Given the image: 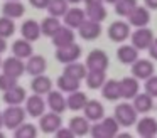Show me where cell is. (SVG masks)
Instances as JSON below:
<instances>
[{
	"label": "cell",
	"mask_w": 157,
	"mask_h": 138,
	"mask_svg": "<svg viewBox=\"0 0 157 138\" xmlns=\"http://www.w3.org/2000/svg\"><path fill=\"white\" fill-rule=\"evenodd\" d=\"M101 22H95V20L86 19L81 25L78 27V34L83 40H95L101 35Z\"/></svg>",
	"instance_id": "cell-13"
},
{
	"label": "cell",
	"mask_w": 157,
	"mask_h": 138,
	"mask_svg": "<svg viewBox=\"0 0 157 138\" xmlns=\"http://www.w3.org/2000/svg\"><path fill=\"white\" fill-rule=\"evenodd\" d=\"M61 20L59 17H54V15H48L44 20L41 22V30H42V35L46 37H52L59 29H61Z\"/></svg>",
	"instance_id": "cell-32"
},
{
	"label": "cell",
	"mask_w": 157,
	"mask_h": 138,
	"mask_svg": "<svg viewBox=\"0 0 157 138\" xmlns=\"http://www.w3.org/2000/svg\"><path fill=\"white\" fill-rule=\"evenodd\" d=\"M24 108H25V111H27L29 116H32V118H41L42 114L46 113L48 103H46V99H44V96H42V94L32 93V96H27Z\"/></svg>",
	"instance_id": "cell-8"
},
{
	"label": "cell",
	"mask_w": 157,
	"mask_h": 138,
	"mask_svg": "<svg viewBox=\"0 0 157 138\" xmlns=\"http://www.w3.org/2000/svg\"><path fill=\"white\" fill-rule=\"evenodd\" d=\"M56 86H58L59 91H63V93H73V91H78L79 86H81V81L79 79H75V77L68 76V74L63 73L61 76L58 77V81H56Z\"/></svg>",
	"instance_id": "cell-30"
},
{
	"label": "cell",
	"mask_w": 157,
	"mask_h": 138,
	"mask_svg": "<svg viewBox=\"0 0 157 138\" xmlns=\"http://www.w3.org/2000/svg\"><path fill=\"white\" fill-rule=\"evenodd\" d=\"M14 136L15 138H36L37 136V128H36V125L24 121L21 126L14 130Z\"/></svg>",
	"instance_id": "cell-37"
},
{
	"label": "cell",
	"mask_w": 157,
	"mask_h": 138,
	"mask_svg": "<svg viewBox=\"0 0 157 138\" xmlns=\"http://www.w3.org/2000/svg\"><path fill=\"white\" fill-rule=\"evenodd\" d=\"M81 46L76 42L68 44V46H63V47H56V61L61 64H69V62H75L81 57Z\"/></svg>",
	"instance_id": "cell-6"
},
{
	"label": "cell",
	"mask_w": 157,
	"mask_h": 138,
	"mask_svg": "<svg viewBox=\"0 0 157 138\" xmlns=\"http://www.w3.org/2000/svg\"><path fill=\"white\" fill-rule=\"evenodd\" d=\"M101 121V126H103V131H105V136L106 138H113L118 135L120 131V123L117 121L115 116H105Z\"/></svg>",
	"instance_id": "cell-35"
},
{
	"label": "cell",
	"mask_w": 157,
	"mask_h": 138,
	"mask_svg": "<svg viewBox=\"0 0 157 138\" xmlns=\"http://www.w3.org/2000/svg\"><path fill=\"white\" fill-rule=\"evenodd\" d=\"M4 126V116H2V113H0V128Z\"/></svg>",
	"instance_id": "cell-50"
},
{
	"label": "cell",
	"mask_w": 157,
	"mask_h": 138,
	"mask_svg": "<svg viewBox=\"0 0 157 138\" xmlns=\"http://www.w3.org/2000/svg\"><path fill=\"white\" fill-rule=\"evenodd\" d=\"M106 81V71H88L85 77V83L90 89H101Z\"/></svg>",
	"instance_id": "cell-31"
},
{
	"label": "cell",
	"mask_w": 157,
	"mask_h": 138,
	"mask_svg": "<svg viewBox=\"0 0 157 138\" xmlns=\"http://www.w3.org/2000/svg\"><path fill=\"white\" fill-rule=\"evenodd\" d=\"M15 34V22L10 17H0V37H12Z\"/></svg>",
	"instance_id": "cell-38"
},
{
	"label": "cell",
	"mask_w": 157,
	"mask_h": 138,
	"mask_svg": "<svg viewBox=\"0 0 157 138\" xmlns=\"http://www.w3.org/2000/svg\"><path fill=\"white\" fill-rule=\"evenodd\" d=\"M2 13L10 19H21L25 13V7L21 0H5L4 7H2Z\"/></svg>",
	"instance_id": "cell-26"
},
{
	"label": "cell",
	"mask_w": 157,
	"mask_h": 138,
	"mask_svg": "<svg viewBox=\"0 0 157 138\" xmlns=\"http://www.w3.org/2000/svg\"><path fill=\"white\" fill-rule=\"evenodd\" d=\"M127 20H128V24L132 27H147L150 22V12L149 9H147L145 5H137L135 9L132 10V12L127 15Z\"/></svg>",
	"instance_id": "cell-14"
},
{
	"label": "cell",
	"mask_w": 157,
	"mask_h": 138,
	"mask_svg": "<svg viewBox=\"0 0 157 138\" xmlns=\"http://www.w3.org/2000/svg\"><path fill=\"white\" fill-rule=\"evenodd\" d=\"M86 73H88V67H86V64L79 62V61H75V62L64 64V74L75 77V79L83 81V79L86 77Z\"/></svg>",
	"instance_id": "cell-33"
},
{
	"label": "cell",
	"mask_w": 157,
	"mask_h": 138,
	"mask_svg": "<svg viewBox=\"0 0 157 138\" xmlns=\"http://www.w3.org/2000/svg\"><path fill=\"white\" fill-rule=\"evenodd\" d=\"M66 99H68V110H71V111H83V108L88 103L86 93H83V91H79V89L69 93Z\"/></svg>",
	"instance_id": "cell-29"
},
{
	"label": "cell",
	"mask_w": 157,
	"mask_h": 138,
	"mask_svg": "<svg viewBox=\"0 0 157 138\" xmlns=\"http://www.w3.org/2000/svg\"><path fill=\"white\" fill-rule=\"evenodd\" d=\"M117 59L122 64L132 66V64L139 59V49H137L133 44H122V46L117 49Z\"/></svg>",
	"instance_id": "cell-18"
},
{
	"label": "cell",
	"mask_w": 157,
	"mask_h": 138,
	"mask_svg": "<svg viewBox=\"0 0 157 138\" xmlns=\"http://www.w3.org/2000/svg\"><path fill=\"white\" fill-rule=\"evenodd\" d=\"M69 128L73 130V133H75V136H86V135L90 133V130H91V125H90V120L83 114V116H73L71 120H69Z\"/></svg>",
	"instance_id": "cell-22"
},
{
	"label": "cell",
	"mask_w": 157,
	"mask_h": 138,
	"mask_svg": "<svg viewBox=\"0 0 157 138\" xmlns=\"http://www.w3.org/2000/svg\"><path fill=\"white\" fill-rule=\"evenodd\" d=\"M83 114H85L90 121L95 123V121H100V120L105 118V108H103V104L100 103L98 99H88L86 106L83 108Z\"/></svg>",
	"instance_id": "cell-19"
},
{
	"label": "cell",
	"mask_w": 157,
	"mask_h": 138,
	"mask_svg": "<svg viewBox=\"0 0 157 138\" xmlns=\"http://www.w3.org/2000/svg\"><path fill=\"white\" fill-rule=\"evenodd\" d=\"M105 0H83V3H85V7H91V5H100V3H103Z\"/></svg>",
	"instance_id": "cell-47"
},
{
	"label": "cell",
	"mask_w": 157,
	"mask_h": 138,
	"mask_svg": "<svg viewBox=\"0 0 157 138\" xmlns=\"http://www.w3.org/2000/svg\"><path fill=\"white\" fill-rule=\"evenodd\" d=\"M27 99V94H25V89L22 86H14L10 89L4 91V103L5 104H22Z\"/></svg>",
	"instance_id": "cell-28"
},
{
	"label": "cell",
	"mask_w": 157,
	"mask_h": 138,
	"mask_svg": "<svg viewBox=\"0 0 157 138\" xmlns=\"http://www.w3.org/2000/svg\"><path fill=\"white\" fill-rule=\"evenodd\" d=\"M149 56H150V59H154V61H157V37L152 40V44L149 46Z\"/></svg>",
	"instance_id": "cell-44"
},
{
	"label": "cell",
	"mask_w": 157,
	"mask_h": 138,
	"mask_svg": "<svg viewBox=\"0 0 157 138\" xmlns=\"http://www.w3.org/2000/svg\"><path fill=\"white\" fill-rule=\"evenodd\" d=\"M132 74L139 81H145L150 76L155 74V66H154V59H137L132 64Z\"/></svg>",
	"instance_id": "cell-9"
},
{
	"label": "cell",
	"mask_w": 157,
	"mask_h": 138,
	"mask_svg": "<svg viewBox=\"0 0 157 138\" xmlns=\"http://www.w3.org/2000/svg\"><path fill=\"white\" fill-rule=\"evenodd\" d=\"M2 116H4V128L14 131L25 121L27 111L21 104H7V108L2 111Z\"/></svg>",
	"instance_id": "cell-2"
},
{
	"label": "cell",
	"mask_w": 157,
	"mask_h": 138,
	"mask_svg": "<svg viewBox=\"0 0 157 138\" xmlns=\"http://www.w3.org/2000/svg\"><path fill=\"white\" fill-rule=\"evenodd\" d=\"M88 19L86 17V10L81 9V7H69L68 12L64 13V17H63V20H64V25L71 27V29L78 30V27L81 25L85 20Z\"/></svg>",
	"instance_id": "cell-15"
},
{
	"label": "cell",
	"mask_w": 157,
	"mask_h": 138,
	"mask_svg": "<svg viewBox=\"0 0 157 138\" xmlns=\"http://www.w3.org/2000/svg\"><path fill=\"white\" fill-rule=\"evenodd\" d=\"M2 62H4V61H2V57H0V69H2Z\"/></svg>",
	"instance_id": "cell-51"
},
{
	"label": "cell",
	"mask_w": 157,
	"mask_h": 138,
	"mask_svg": "<svg viewBox=\"0 0 157 138\" xmlns=\"http://www.w3.org/2000/svg\"><path fill=\"white\" fill-rule=\"evenodd\" d=\"M105 2H106V3H112V5H115V3L118 2V0H105Z\"/></svg>",
	"instance_id": "cell-49"
},
{
	"label": "cell",
	"mask_w": 157,
	"mask_h": 138,
	"mask_svg": "<svg viewBox=\"0 0 157 138\" xmlns=\"http://www.w3.org/2000/svg\"><path fill=\"white\" fill-rule=\"evenodd\" d=\"M120 93H122V99L132 101L137 94L140 93V83L135 76H127L120 79Z\"/></svg>",
	"instance_id": "cell-12"
},
{
	"label": "cell",
	"mask_w": 157,
	"mask_h": 138,
	"mask_svg": "<svg viewBox=\"0 0 157 138\" xmlns=\"http://www.w3.org/2000/svg\"><path fill=\"white\" fill-rule=\"evenodd\" d=\"M132 103H133V106H135V110L139 111V114H147L154 110V98L150 96L147 91L139 93L132 99Z\"/></svg>",
	"instance_id": "cell-23"
},
{
	"label": "cell",
	"mask_w": 157,
	"mask_h": 138,
	"mask_svg": "<svg viewBox=\"0 0 157 138\" xmlns=\"http://www.w3.org/2000/svg\"><path fill=\"white\" fill-rule=\"evenodd\" d=\"M12 54L17 56V57H21V59H27V57H31L32 54H34L32 42L27 40V39H24V37L14 40V44H12Z\"/></svg>",
	"instance_id": "cell-27"
},
{
	"label": "cell",
	"mask_w": 157,
	"mask_h": 138,
	"mask_svg": "<svg viewBox=\"0 0 157 138\" xmlns=\"http://www.w3.org/2000/svg\"><path fill=\"white\" fill-rule=\"evenodd\" d=\"M130 24L128 20H115V22L110 24V27L106 29V32H108V39L112 40V42H117V44H123L127 39H128L130 35H132V32H130Z\"/></svg>",
	"instance_id": "cell-3"
},
{
	"label": "cell",
	"mask_w": 157,
	"mask_h": 138,
	"mask_svg": "<svg viewBox=\"0 0 157 138\" xmlns=\"http://www.w3.org/2000/svg\"><path fill=\"white\" fill-rule=\"evenodd\" d=\"M135 126H137V133L142 138H154L157 135V120L152 116L144 114L140 120H137Z\"/></svg>",
	"instance_id": "cell-17"
},
{
	"label": "cell",
	"mask_w": 157,
	"mask_h": 138,
	"mask_svg": "<svg viewBox=\"0 0 157 138\" xmlns=\"http://www.w3.org/2000/svg\"><path fill=\"white\" fill-rule=\"evenodd\" d=\"M144 89H145L152 98H157V74H154V76H150L149 79H145Z\"/></svg>",
	"instance_id": "cell-41"
},
{
	"label": "cell",
	"mask_w": 157,
	"mask_h": 138,
	"mask_svg": "<svg viewBox=\"0 0 157 138\" xmlns=\"http://www.w3.org/2000/svg\"><path fill=\"white\" fill-rule=\"evenodd\" d=\"M144 3L149 10H157V0H144Z\"/></svg>",
	"instance_id": "cell-45"
},
{
	"label": "cell",
	"mask_w": 157,
	"mask_h": 138,
	"mask_svg": "<svg viewBox=\"0 0 157 138\" xmlns=\"http://www.w3.org/2000/svg\"><path fill=\"white\" fill-rule=\"evenodd\" d=\"M69 5L71 3L68 2V0H49V5H48V12L49 15H54V17H64V13L68 12Z\"/></svg>",
	"instance_id": "cell-34"
},
{
	"label": "cell",
	"mask_w": 157,
	"mask_h": 138,
	"mask_svg": "<svg viewBox=\"0 0 157 138\" xmlns=\"http://www.w3.org/2000/svg\"><path fill=\"white\" fill-rule=\"evenodd\" d=\"M17 79L15 77H12V76H9V74H5V73H0V91H7V89H10V88H14V86H17Z\"/></svg>",
	"instance_id": "cell-40"
},
{
	"label": "cell",
	"mask_w": 157,
	"mask_h": 138,
	"mask_svg": "<svg viewBox=\"0 0 157 138\" xmlns=\"http://www.w3.org/2000/svg\"><path fill=\"white\" fill-rule=\"evenodd\" d=\"M101 98H105L106 101L122 99V93H120V81L106 79L105 84L101 86Z\"/></svg>",
	"instance_id": "cell-25"
},
{
	"label": "cell",
	"mask_w": 157,
	"mask_h": 138,
	"mask_svg": "<svg viewBox=\"0 0 157 138\" xmlns=\"http://www.w3.org/2000/svg\"><path fill=\"white\" fill-rule=\"evenodd\" d=\"M54 135H56L58 138H73V136H75V133H73V130H71L69 126H66V128H64V126H61Z\"/></svg>",
	"instance_id": "cell-42"
},
{
	"label": "cell",
	"mask_w": 157,
	"mask_h": 138,
	"mask_svg": "<svg viewBox=\"0 0 157 138\" xmlns=\"http://www.w3.org/2000/svg\"><path fill=\"white\" fill-rule=\"evenodd\" d=\"M61 126H63V118H61V114L56 113V111L49 110L39 118V128H41V131L46 135H54Z\"/></svg>",
	"instance_id": "cell-4"
},
{
	"label": "cell",
	"mask_w": 157,
	"mask_h": 138,
	"mask_svg": "<svg viewBox=\"0 0 157 138\" xmlns=\"http://www.w3.org/2000/svg\"><path fill=\"white\" fill-rule=\"evenodd\" d=\"M2 73H5V74H9V76L15 77V79H19V77L25 73L24 59H21V57H17V56H12V57L4 59V62H2Z\"/></svg>",
	"instance_id": "cell-11"
},
{
	"label": "cell",
	"mask_w": 157,
	"mask_h": 138,
	"mask_svg": "<svg viewBox=\"0 0 157 138\" xmlns=\"http://www.w3.org/2000/svg\"><path fill=\"white\" fill-rule=\"evenodd\" d=\"M31 89H32V93H36V94H42V96H46V94L52 89L51 77H48L46 74L34 76L32 81H31Z\"/></svg>",
	"instance_id": "cell-24"
},
{
	"label": "cell",
	"mask_w": 157,
	"mask_h": 138,
	"mask_svg": "<svg viewBox=\"0 0 157 138\" xmlns=\"http://www.w3.org/2000/svg\"><path fill=\"white\" fill-rule=\"evenodd\" d=\"M21 34H22V37H24V39L31 40V42H36V40L42 35L41 24L36 22V20H32V19L24 20V22H22V25H21Z\"/></svg>",
	"instance_id": "cell-20"
},
{
	"label": "cell",
	"mask_w": 157,
	"mask_h": 138,
	"mask_svg": "<svg viewBox=\"0 0 157 138\" xmlns=\"http://www.w3.org/2000/svg\"><path fill=\"white\" fill-rule=\"evenodd\" d=\"M137 5H139L137 0H118L115 3V13L118 17H127Z\"/></svg>",
	"instance_id": "cell-39"
},
{
	"label": "cell",
	"mask_w": 157,
	"mask_h": 138,
	"mask_svg": "<svg viewBox=\"0 0 157 138\" xmlns=\"http://www.w3.org/2000/svg\"><path fill=\"white\" fill-rule=\"evenodd\" d=\"M113 116L117 118V121L120 123V126L130 128L132 125L137 123V120H139V111L135 110L133 103H130V101L125 99V101H122V103H118L115 106Z\"/></svg>",
	"instance_id": "cell-1"
},
{
	"label": "cell",
	"mask_w": 157,
	"mask_h": 138,
	"mask_svg": "<svg viewBox=\"0 0 157 138\" xmlns=\"http://www.w3.org/2000/svg\"><path fill=\"white\" fill-rule=\"evenodd\" d=\"M68 2H69V3H75V5H76V3H81L83 0H68Z\"/></svg>",
	"instance_id": "cell-48"
},
{
	"label": "cell",
	"mask_w": 157,
	"mask_h": 138,
	"mask_svg": "<svg viewBox=\"0 0 157 138\" xmlns=\"http://www.w3.org/2000/svg\"><path fill=\"white\" fill-rule=\"evenodd\" d=\"M75 37H76L75 29H71L68 25H61V29L51 37V40L54 44V47H63V46H68V44L75 42Z\"/></svg>",
	"instance_id": "cell-21"
},
{
	"label": "cell",
	"mask_w": 157,
	"mask_h": 138,
	"mask_svg": "<svg viewBox=\"0 0 157 138\" xmlns=\"http://www.w3.org/2000/svg\"><path fill=\"white\" fill-rule=\"evenodd\" d=\"M85 10H86V17H88L90 20H95V22H103V20L106 19V15H108V12H106V9H105L103 3L85 7Z\"/></svg>",
	"instance_id": "cell-36"
},
{
	"label": "cell",
	"mask_w": 157,
	"mask_h": 138,
	"mask_svg": "<svg viewBox=\"0 0 157 138\" xmlns=\"http://www.w3.org/2000/svg\"><path fill=\"white\" fill-rule=\"evenodd\" d=\"M154 39H155V35H154V32L149 27H137L132 32V35H130V42L139 50H147Z\"/></svg>",
	"instance_id": "cell-7"
},
{
	"label": "cell",
	"mask_w": 157,
	"mask_h": 138,
	"mask_svg": "<svg viewBox=\"0 0 157 138\" xmlns=\"http://www.w3.org/2000/svg\"><path fill=\"white\" fill-rule=\"evenodd\" d=\"M29 3L37 10H46L49 5V0H29Z\"/></svg>",
	"instance_id": "cell-43"
},
{
	"label": "cell",
	"mask_w": 157,
	"mask_h": 138,
	"mask_svg": "<svg viewBox=\"0 0 157 138\" xmlns=\"http://www.w3.org/2000/svg\"><path fill=\"white\" fill-rule=\"evenodd\" d=\"M88 71H106L110 64V57L105 50L101 49H93L90 50V54L86 56L85 61Z\"/></svg>",
	"instance_id": "cell-5"
},
{
	"label": "cell",
	"mask_w": 157,
	"mask_h": 138,
	"mask_svg": "<svg viewBox=\"0 0 157 138\" xmlns=\"http://www.w3.org/2000/svg\"><path fill=\"white\" fill-rule=\"evenodd\" d=\"M7 50V39L5 37H0V56Z\"/></svg>",
	"instance_id": "cell-46"
},
{
	"label": "cell",
	"mask_w": 157,
	"mask_h": 138,
	"mask_svg": "<svg viewBox=\"0 0 157 138\" xmlns=\"http://www.w3.org/2000/svg\"><path fill=\"white\" fill-rule=\"evenodd\" d=\"M46 69H48V61L41 54H32L31 57L25 59V73L31 74L32 77L39 76V74H44Z\"/></svg>",
	"instance_id": "cell-16"
},
{
	"label": "cell",
	"mask_w": 157,
	"mask_h": 138,
	"mask_svg": "<svg viewBox=\"0 0 157 138\" xmlns=\"http://www.w3.org/2000/svg\"><path fill=\"white\" fill-rule=\"evenodd\" d=\"M46 103H48V108L51 111H56V113L63 114L66 110H68V99H66L64 93L59 89H51L48 94H46Z\"/></svg>",
	"instance_id": "cell-10"
}]
</instances>
